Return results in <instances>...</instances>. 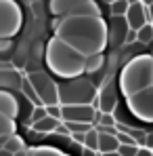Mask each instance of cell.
<instances>
[{
    "mask_svg": "<svg viewBox=\"0 0 153 156\" xmlns=\"http://www.w3.org/2000/svg\"><path fill=\"white\" fill-rule=\"evenodd\" d=\"M55 36L65 40L84 57L103 53L109 42V27L103 17H65L55 27Z\"/></svg>",
    "mask_w": 153,
    "mask_h": 156,
    "instance_id": "cell-1",
    "label": "cell"
},
{
    "mask_svg": "<svg viewBox=\"0 0 153 156\" xmlns=\"http://www.w3.org/2000/svg\"><path fill=\"white\" fill-rule=\"evenodd\" d=\"M44 63L48 66L52 74L61 76L63 80L78 78L82 76V72H86V57L74 47H69L65 40H61L59 36H52L46 42Z\"/></svg>",
    "mask_w": 153,
    "mask_h": 156,
    "instance_id": "cell-2",
    "label": "cell"
},
{
    "mask_svg": "<svg viewBox=\"0 0 153 156\" xmlns=\"http://www.w3.org/2000/svg\"><path fill=\"white\" fill-rule=\"evenodd\" d=\"M120 87L126 97H132L153 87V57L136 55L128 61L120 74Z\"/></svg>",
    "mask_w": 153,
    "mask_h": 156,
    "instance_id": "cell-3",
    "label": "cell"
},
{
    "mask_svg": "<svg viewBox=\"0 0 153 156\" xmlns=\"http://www.w3.org/2000/svg\"><path fill=\"white\" fill-rule=\"evenodd\" d=\"M99 89L92 84L90 78H72L59 82V101L61 105H90L95 104Z\"/></svg>",
    "mask_w": 153,
    "mask_h": 156,
    "instance_id": "cell-4",
    "label": "cell"
},
{
    "mask_svg": "<svg viewBox=\"0 0 153 156\" xmlns=\"http://www.w3.org/2000/svg\"><path fill=\"white\" fill-rule=\"evenodd\" d=\"M23 26V11L15 0H0V38H13Z\"/></svg>",
    "mask_w": 153,
    "mask_h": 156,
    "instance_id": "cell-5",
    "label": "cell"
},
{
    "mask_svg": "<svg viewBox=\"0 0 153 156\" xmlns=\"http://www.w3.org/2000/svg\"><path fill=\"white\" fill-rule=\"evenodd\" d=\"M27 80L32 82V87L36 89V93L40 95L44 105H57L59 101V82H55L46 72H29Z\"/></svg>",
    "mask_w": 153,
    "mask_h": 156,
    "instance_id": "cell-6",
    "label": "cell"
},
{
    "mask_svg": "<svg viewBox=\"0 0 153 156\" xmlns=\"http://www.w3.org/2000/svg\"><path fill=\"white\" fill-rule=\"evenodd\" d=\"M128 110L145 122H153V87L128 97Z\"/></svg>",
    "mask_w": 153,
    "mask_h": 156,
    "instance_id": "cell-7",
    "label": "cell"
},
{
    "mask_svg": "<svg viewBox=\"0 0 153 156\" xmlns=\"http://www.w3.org/2000/svg\"><path fill=\"white\" fill-rule=\"evenodd\" d=\"M95 110L103 112V114H113L115 108H118V89H115V82L107 80L99 89V95L95 99Z\"/></svg>",
    "mask_w": 153,
    "mask_h": 156,
    "instance_id": "cell-8",
    "label": "cell"
},
{
    "mask_svg": "<svg viewBox=\"0 0 153 156\" xmlns=\"http://www.w3.org/2000/svg\"><path fill=\"white\" fill-rule=\"evenodd\" d=\"M95 105H63V122H97Z\"/></svg>",
    "mask_w": 153,
    "mask_h": 156,
    "instance_id": "cell-9",
    "label": "cell"
},
{
    "mask_svg": "<svg viewBox=\"0 0 153 156\" xmlns=\"http://www.w3.org/2000/svg\"><path fill=\"white\" fill-rule=\"evenodd\" d=\"M126 21H128V26H130V30L138 32L143 26L149 23V9H145L143 2H132L130 9H128V13H126Z\"/></svg>",
    "mask_w": 153,
    "mask_h": 156,
    "instance_id": "cell-10",
    "label": "cell"
},
{
    "mask_svg": "<svg viewBox=\"0 0 153 156\" xmlns=\"http://www.w3.org/2000/svg\"><path fill=\"white\" fill-rule=\"evenodd\" d=\"M130 26H128L126 17H111V26H109V42L113 47H122L126 42Z\"/></svg>",
    "mask_w": 153,
    "mask_h": 156,
    "instance_id": "cell-11",
    "label": "cell"
},
{
    "mask_svg": "<svg viewBox=\"0 0 153 156\" xmlns=\"http://www.w3.org/2000/svg\"><path fill=\"white\" fill-rule=\"evenodd\" d=\"M86 0H51L48 4V11L57 19H65V17H72L76 13V9L80 4H84Z\"/></svg>",
    "mask_w": 153,
    "mask_h": 156,
    "instance_id": "cell-12",
    "label": "cell"
},
{
    "mask_svg": "<svg viewBox=\"0 0 153 156\" xmlns=\"http://www.w3.org/2000/svg\"><path fill=\"white\" fill-rule=\"evenodd\" d=\"M19 101H17V95L11 93V91H4L0 89V114L6 116V118H17L19 116Z\"/></svg>",
    "mask_w": 153,
    "mask_h": 156,
    "instance_id": "cell-13",
    "label": "cell"
},
{
    "mask_svg": "<svg viewBox=\"0 0 153 156\" xmlns=\"http://www.w3.org/2000/svg\"><path fill=\"white\" fill-rule=\"evenodd\" d=\"M23 80H25V78L21 76L17 70H6V72H0V89H4V91H11V93H15V91H21V84H23Z\"/></svg>",
    "mask_w": 153,
    "mask_h": 156,
    "instance_id": "cell-14",
    "label": "cell"
},
{
    "mask_svg": "<svg viewBox=\"0 0 153 156\" xmlns=\"http://www.w3.org/2000/svg\"><path fill=\"white\" fill-rule=\"evenodd\" d=\"M118 150H120L118 133H99V152L101 154L118 152Z\"/></svg>",
    "mask_w": 153,
    "mask_h": 156,
    "instance_id": "cell-15",
    "label": "cell"
},
{
    "mask_svg": "<svg viewBox=\"0 0 153 156\" xmlns=\"http://www.w3.org/2000/svg\"><path fill=\"white\" fill-rule=\"evenodd\" d=\"M107 68V57L103 55V53H97V55H90V57H86V72L84 74H88V76H95V74H99Z\"/></svg>",
    "mask_w": 153,
    "mask_h": 156,
    "instance_id": "cell-16",
    "label": "cell"
},
{
    "mask_svg": "<svg viewBox=\"0 0 153 156\" xmlns=\"http://www.w3.org/2000/svg\"><path fill=\"white\" fill-rule=\"evenodd\" d=\"M63 120H57V118H51V116H46V118H42L40 122H36L32 129L36 131V133H55V131L59 129V125H61Z\"/></svg>",
    "mask_w": 153,
    "mask_h": 156,
    "instance_id": "cell-17",
    "label": "cell"
},
{
    "mask_svg": "<svg viewBox=\"0 0 153 156\" xmlns=\"http://www.w3.org/2000/svg\"><path fill=\"white\" fill-rule=\"evenodd\" d=\"M21 93H23V97H25L27 101L34 104L36 108H38V105H44V104H42V99H40V95L36 93V89L32 87V82H29L27 78L23 80V84H21Z\"/></svg>",
    "mask_w": 153,
    "mask_h": 156,
    "instance_id": "cell-18",
    "label": "cell"
},
{
    "mask_svg": "<svg viewBox=\"0 0 153 156\" xmlns=\"http://www.w3.org/2000/svg\"><path fill=\"white\" fill-rule=\"evenodd\" d=\"M130 4H132L130 0H115V2H111V4H109V13H111V17H126Z\"/></svg>",
    "mask_w": 153,
    "mask_h": 156,
    "instance_id": "cell-19",
    "label": "cell"
},
{
    "mask_svg": "<svg viewBox=\"0 0 153 156\" xmlns=\"http://www.w3.org/2000/svg\"><path fill=\"white\" fill-rule=\"evenodd\" d=\"M4 150H6V152H11V154H17V152H23V150H25V144H23V139L15 133V135H11V137H8V141H6V146H4Z\"/></svg>",
    "mask_w": 153,
    "mask_h": 156,
    "instance_id": "cell-20",
    "label": "cell"
},
{
    "mask_svg": "<svg viewBox=\"0 0 153 156\" xmlns=\"http://www.w3.org/2000/svg\"><path fill=\"white\" fill-rule=\"evenodd\" d=\"M15 131H17L15 120L0 114V137H2V135H4V137H11V135H15Z\"/></svg>",
    "mask_w": 153,
    "mask_h": 156,
    "instance_id": "cell-21",
    "label": "cell"
},
{
    "mask_svg": "<svg viewBox=\"0 0 153 156\" xmlns=\"http://www.w3.org/2000/svg\"><path fill=\"white\" fill-rule=\"evenodd\" d=\"M138 42L141 44H149L153 42V23H147L138 30Z\"/></svg>",
    "mask_w": 153,
    "mask_h": 156,
    "instance_id": "cell-22",
    "label": "cell"
},
{
    "mask_svg": "<svg viewBox=\"0 0 153 156\" xmlns=\"http://www.w3.org/2000/svg\"><path fill=\"white\" fill-rule=\"evenodd\" d=\"M84 148H88V150H92V152H97L99 150V131H88L86 133V141H84Z\"/></svg>",
    "mask_w": 153,
    "mask_h": 156,
    "instance_id": "cell-23",
    "label": "cell"
},
{
    "mask_svg": "<svg viewBox=\"0 0 153 156\" xmlns=\"http://www.w3.org/2000/svg\"><path fill=\"white\" fill-rule=\"evenodd\" d=\"M46 116H48L46 105H38V108H34V112H32V116H29V120H27V122L34 127L36 122H40V120H42V118H46Z\"/></svg>",
    "mask_w": 153,
    "mask_h": 156,
    "instance_id": "cell-24",
    "label": "cell"
},
{
    "mask_svg": "<svg viewBox=\"0 0 153 156\" xmlns=\"http://www.w3.org/2000/svg\"><path fill=\"white\" fill-rule=\"evenodd\" d=\"M67 125V129H69V133H88L90 129V122H65Z\"/></svg>",
    "mask_w": 153,
    "mask_h": 156,
    "instance_id": "cell-25",
    "label": "cell"
},
{
    "mask_svg": "<svg viewBox=\"0 0 153 156\" xmlns=\"http://www.w3.org/2000/svg\"><path fill=\"white\" fill-rule=\"evenodd\" d=\"M29 156H63V154L55 148H36L29 152Z\"/></svg>",
    "mask_w": 153,
    "mask_h": 156,
    "instance_id": "cell-26",
    "label": "cell"
},
{
    "mask_svg": "<svg viewBox=\"0 0 153 156\" xmlns=\"http://www.w3.org/2000/svg\"><path fill=\"white\" fill-rule=\"evenodd\" d=\"M46 112L51 118H57V120H63V105L57 104V105H46Z\"/></svg>",
    "mask_w": 153,
    "mask_h": 156,
    "instance_id": "cell-27",
    "label": "cell"
},
{
    "mask_svg": "<svg viewBox=\"0 0 153 156\" xmlns=\"http://www.w3.org/2000/svg\"><path fill=\"white\" fill-rule=\"evenodd\" d=\"M118 141H120V146H138V144L134 141V137L128 135V133H124V131H118Z\"/></svg>",
    "mask_w": 153,
    "mask_h": 156,
    "instance_id": "cell-28",
    "label": "cell"
},
{
    "mask_svg": "<svg viewBox=\"0 0 153 156\" xmlns=\"http://www.w3.org/2000/svg\"><path fill=\"white\" fill-rule=\"evenodd\" d=\"M118 154L120 156H136L138 154V146H120Z\"/></svg>",
    "mask_w": 153,
    "mask_h": 156,
    "instance_id": "cell-29",
    "label": "cell"
},
{
    "mask_svg": "<svg viewBox=\"0 0 153 156\" xmlns=\"http://www.w3.org/2000/svg\"><path fill=\"white\" fill-rule=\"evenodd\" d=\"M13 51V38H0V55Z\"/></svg>",
    "mask_w": 153,
    "mask_h": 156,
    "instance_id": "cell-30",
    "label": "cell"
},
{
    "mask_svg": "<svg viewBox=\"0 0 153 156\" xmlns=\"http://www.w3.org/2000/svg\"><path fill=\"white\" fill-rule=\"evenodd\" d=\"M72 139L80 144V146H84V141H86V133H72Z\"/></svg>",
    "mask_w": 153,
    "mask_h": 156,
    "instance_id": "cell-31",
    "label": "cell"
},
{
    "mask_svg": "<svg viewBox=\"0 0 153 156\" xmlns=\"http://www.w3.org/2000/svg\"><path fill=\"white\" fill-rule=\"evenodd\" d=\"M136 156H153V150H151V148H147V146H141Z\"/></svg>",
    "mask_w": 153,
    "mask_h": 156,
    "instance_id": "cell-32",
    "label": "cell"
},
{
    "mask_svg": "<svg viewBox=\"0 0 153 156\" xmlns=\"http://www.w3.org/2000/svg\"><path fill=\"white\" fill-rule=\"evenodd\" d=\"M6 70H15V66L11 61H0V72H6Z\"/></svg>",
    "mask_w": 153,
    "mask_h": 156,
    "instance_id": "cell-33",
    "label": "cell"
},
{
    "mask_svg": "<svg viewBox=\"0 0 153 156\" xmlns=\"http://www.w3.org/2000/svg\"><path fill=\"white\" fill-rule=\"evenodd\" d=\"M147 148H153V133L147 135Z\"/></svg>",
    "mask_w": 153,
    "mask_h": 156,
    "instance_id": "cell-34",
    "label": "cell"
},
{
    "mask_svg": "<svg viewBox=\"0 0 153 156\" xmlns=\"http://www.w3.org/2000/svg\"><path fill=\"white\" fill-rule=\"evenodd\" d=\"M13 156H29V152H25V150H23V152H17V154H13Z\"/></svg>",
    "mask_w": 153,
    "mask_h": 156,
    "instance_id": "cell-35",
    "label": "cell"
},
{
    "mask_svg": "<svg viewBox=\"0 0 153 156\" xmlns=\"http://www.w3.org/2000/svg\"><path fill=\"white\" fill-rule=\"evenodd\" d=\"M0 156H13L11 152H6V150H0Z\"/></svg>",
    "mask_w": 153,
    "mask_h": 156,
    "instance_id": "cell-36",
    "label": "cell"
},
{
    "mask_svg": "<svg viewBox=\"0 0 153 156\" xmlns=\"http://www.w3.org/2000/svg\"><path fill=\"white\" fill-rule=\"evenodd\" d=\"M101 156H120L118 152H109V154H101Z\"/></svg>",
    "mask_w": 153,
    "mask_h": 156,
    "instance_id": "cell-37",
    "label": "cell"
},
{
    "mask_svg": "<svg viewBox=\"0 0 153 156\" xmlns=\"http://www.w3.org/2000/svg\"><path fill=\"white\" fill-rule=\"evenodd\" d=\"M105 2H109V4H111V2H115V0H105Z\"/></svg>",
    "mask_w": 153,
    "mask_h": 156,
    "instance_id": "cell-38",
    "label": "cell"
},
{
    "mask_svg": "<svg viewBox=\"0 0 153 156\" xmlns=\"http://www.w3.org/2000/svg\"><path fill=\"white\" fill-rule=\"evenodd\" d=\"M151 57H153V55H151Z\"/></svg>",
    "mask_w": 153,
    "mask_h": 156,
    "instance_id": "cell-39",
    "label": "cell"
}]
</instances>
